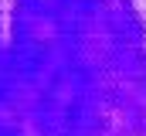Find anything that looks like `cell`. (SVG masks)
<instances>
[{
	"label": "cell",
	"mask_w": 146,
	"mask_h": 136,
	"mask_svg": "<svg viewBox=\"0 0 146 136\" xmlns=\"http://www.w3.org/2000/svg\"><path fill=\"white\" fill-rule=\"evenodd\" d=\"M0 136H146V0H0Z\"/></svg>",
	"instance_id": "1"
}]
</instances>
